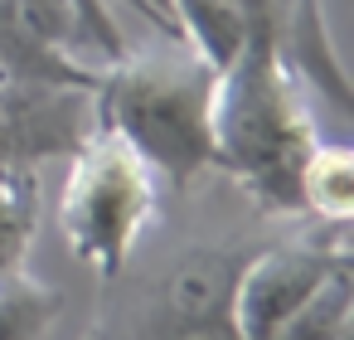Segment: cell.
<instances>
[{"instance_id":"cell-14","label":"cell","mask_w":354,"mask_h":340,"mask_svg":"<svg viewBox=\"0 0 354 340\" xmlns=\"http://www.w3.org/2000/svg\"><path fill=\"white\" fill-rule=\"evenodd\" d=\"M141 340H238L233 321H199V325H165L156 321Z\"/></svg>"},{"instance_id":"cell-7","label":"cell","mask_w":354,"mask_h":340,"mask_svg":"<svg viewBox=\"0 0 354 340\" xmlns=\"http://www.w3.org/2000/svg\"><path fill=\"white\" fill-rule=\"evenodd\" d=\"M238 267L228 253H189L170 277H165V296H160V311H165V325H199V321H228V306H233V282H238Z\"/></svg>"},{"instance_id":"cell-10","label":"cell","mask_w":354,"mask_h":340,"mask_svg":"<svg viewBox=\"0 0 354 340\" xmlns=\"http://www.w3.org/2000/svg\"><path fill=\"white\" fill-rule=\"evenodd\" d=\"M39 233V170L0 165V277L30 262Z\"/></svg>"},{"instance_id":"cell-6","label":"cell","mask_w":354,"mask_h":340,"mask_svg":"<svg viewBox=\"0 0 354 340\" xmlns=\"http://www.w3.org/2000/svg\"><path fill=\"white\" fill-rule=\"evenodd\" d=\"M20 78L97 88V64L49 44L10 0H0V83H20Z\"/></svg>"},{"instance_id":"cell-15","label":"cell","mask_w":354,"mask_h":340,"mask_svg":"<svg viewBox=\"0 0 354 340\" xmlns=\"http://www.w3.org/2000/svg\"><path fill=\"white\" fill-rule=\"evenodd\" d=\"M122 6H131L141 20H151L160 35H175V6H170V0H122ZM180 39V35H175Z\"/></svg>"},{"instance_id":"cell-4","label":"cell","mask_w":354,"mask_h":340,"mask_svg":"<svg viewBox=\"0 0 354 340\" xmlns=\"http://www.w3.org/2000/svg\"><path fill=\"white\" fill-rule=\"evenodd\" d=\"M339 267H349L344 229H335V238H325V243H277V248H262L257 258H248L238 267L233 306H228L238 340H262L267 330H277Z\"/></svg>"},{"instance_id":"cell-9","label":"cell","mask_w":354,"mask_h":340,"mask_svg":"<svg viewBox=\"0 0 354 340\" xmlns=\"http://www.w3.org/2000/svg\"><path fill=\"white\" fill-rule=\"evenodd\" d=\"M349 209H354V156L339 141H315L301 170V214H310L315 224L344 229Z\"/></svg>"},{"instance_id":"cell-3","label":"cell","mask_w":354,"mask_h":340,"mask_svg":"<svg viewBox=\"0 0 354 340\" xmlns=\"http://www.w3.org/2000/svg\"><path fill=\"white\" fill-rule=\"evenodd\" d=\"M156 209H160V180L117 132L97 127L68 156L59 229L68 253L88 262L97 277H117L131 262L141 233L156 224Z\"/></svg>"},{"instance_id":"cell-5","label":"cell","mask_w":354,"mask_h":340,"mask_svg":"<svg viewBox=\"0 0 354 340\" xmlns=\"http://www.w3.org/2000/svg\"><path fill=\"white\" fill-rule=\"evenodd\" d=\"M97 132L93 88L83 83H0V165L68 161Z\"/></svg>"},{"instance_id":"cell-8","label":"cell","mask_w":354,"mask_h":340,"mask_svg":"<svg viewBox=\"0 0 354 340\" xmlns=\"http://www.w3.org/2000/svg\"><path fill=\"white\" fill-rule=\"evenodd\" d=\"M10 6L49 39V44H59V49H68V54H102V64L107 59H117L122 49H127V39H122V30H117V20H102V15H93L83 0H10Z\"/></svg>"},{"instance_id":"cell-11","label":"cell","mask_w":354,"mask_h":340,"mask_svg":"<svg viewBox=\"0 0 354 340\" xmlns=\"http://www.w3.org/2000/svg\"><path fill=\"white\" fill-rule=\"evenodd\" d=\"M354 325V267H339L296 316H286L262 340H349Z\"/></svg>"},{"instance_id":"cell-2","label":"cell","mask_w":354,"mask_h":340,"mask_svg":"<svg viewBox=\"0 0 354 340\" xmlns=\"http://www.w3.org/2000/svg\"><path fill=\"white\" fill-rule=\"evenodd\" d=\"M214 88L218 69L175 35L122 49L97 64V127L117 132L165 185H189L214 170Z\"/></svg>"},{"instance_id":"cell-16","label":"cell","mask_w":354,"mask_h":340,"mask_svg":"<svg viewBox=\"0 0 354 340\" xmlns=\"http://www.w3.org/2000/svg\"><path fill=\"white\" fill-rule=\"evenodd\" d=\"M83 6H88L93 15H102V20H112V10H107V0H83Z\"/></svg>"},{"instance_id":"cell-12","label":"cell","mask_w":354,"mask_h":340,"mask_svg":"<svg viewBox=\"0 0 354 340\" xmlns=\"http://www.w3.org/2000/svg\"><path fill=\"white\" fill-rule=\"evenodd\" d=\"M59 316V292L30 267L0 277V340H39Z\"/></svg>"},{"instance_id":"cell-13","label":"cell","mask_w":354,"mask_h":340,"mask_svg":"<svg viewBox=\"0 0 354 340\" xmlns=\"http://www.w3.org/2000/svg\"><path fill=\"white\" fill-rule=\"evenodd\" d=\"M228 6L248 20V30H267L281 44V30H286L291 10H296V0H228Z\"/></svg>"},{"instance_id":"cell-1","label":"cell","mask_w":354,"mask_h":340,"mask_svg":"<svg viewBox=\"0 0 354 340\" xmlns=\"http://www.w3.org/2000/svg\"><path fill=\"white\" fill-rule=\"evenodd\" d=\"M320 132L301 78L281 59L277 35L252 30L218 69L214 88V170H223L257 209L301 214V170Z\"/></svg>"}]
</instances>
